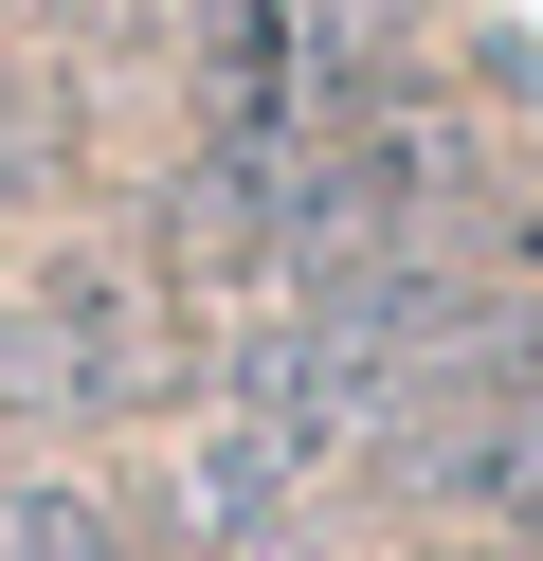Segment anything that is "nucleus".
I'll use <instances>...</instances> for the list:
<instances>
[{
  "label": "nucleus",
  "mask_w": 543,
  "mask_h": 561,
  "mask_svg": "<svg viewBox=\"0 0 543 561\" xmlns=\"http://www.w3.org/2000/svg\"><path fill=\"white\" fill-rule=\"evenodd\" d=\"M453 218H471V127L381 91V110H344L290 163V290L308 272H381V254H453Z\"/></svg>",
  "instance_id": "obj_1"
},
{
  "label": "nucleus",
  "mask_w": 543,
  "mask_h": 561,
  "mask_svg": "<svg viewBox=\"0 0 543 561\" xmlns=\"http://www.w3.org/2000/svg\"><path fill=\"white\" fill-rule=\"evenodd\" d=\"M308 489H326V453L217 416V435L181 453V543H200V561H308Z\"/></svg>",
  "instance_id": "obj_3"
},
{
  "label": "nucleus",
  "mask_w": 543,
  "mask_h": 561,
  "mask_svg": "<svg viewBox=\"0 0 543 561\" xmlns=\"http://www.w3.org/2000/svg\"><path fill=\"white\" fill-rule=\"evenodd\" d=\"M434 507H471V525H525V543H543V399H507V416H471V435L453 453H434Z\"/></svg>",
  "instance_id": "obj_4"
},
{
  "label": "nucleus",
  "mask_w": 543,
  "mask_h": 561,
  "mask_svg": "<svg viewBox=\"0 0 543 561\" xmlns=\"http://www.w3.org/2000/svg\"><path fill=\"white\" fill-rule=\"evenodd\" d=\"M0 380H19L36 416H127L145 380H163V308H145V272L55 254L19 308H0Z\"/></svg>",
  "instance_id": "obj_2"
},
{
  "label": "nucleus",
  "mask_w": 543,
  "mask_h": 561,
  "mask_svg": "<svg viewBox=\"0 0 543 561\" xmlns=\"http://www.w3.org/2000/svg\"><path fill=\"white\" fill-rule=\"evenodd\" d=\"M72 19H109V0H72Z\"/></svg>",
  "instance_id": "obj_6"
},
{
  "label": "nucleus",
  "mask_w": 543,
  "mask_h": 561,
  "mask_svg": "<svg viewBox=\"0 0 543 561\" xmlns=\"http://www.w3.org/2000/svg\"><path fill=\"white\" fill-rule=\"evenodd\" d=\"M0 561H127V507H109V489H0Z\"/></svg>",
  "instance_id": "obj_5"
}]
</instances>
